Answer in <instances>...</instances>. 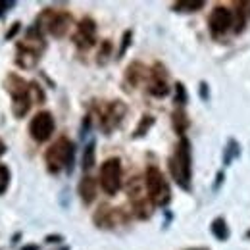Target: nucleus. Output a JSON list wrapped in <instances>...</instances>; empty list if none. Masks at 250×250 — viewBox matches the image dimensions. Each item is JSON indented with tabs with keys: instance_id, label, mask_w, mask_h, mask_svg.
<instances>
[{
	"instance_id": "1",
	"label": "nucleus",
	"mask_w": 250,
	"mask_h": 250,
	"mask_svg": "<svg viewBox=\"0 0 250 250\" xmlns=\"http://www.w3.org/2000/svg\"><path fill=\"white\" fill-rule=\"evenodd\" d=\"M169 171L175 179V183L181 188H190V177H192V154H190V143L188 139H181L169 158Z\"/></svg>"
},
{
	"instance_id": "2",
	"label": "nucleus",
	"mask_w": 250,
	"mask_h": 250,
	"mask_svg": "<svg viewBox=\"0 0 250 250\" xmlns=\"http://www.w3.org/2000/svg\"><path fill=\"white\" fill-rule=\"evenodd\" d=\"M46 42L42 39V31L39 27H31L27 29L25 37L18 42V56H16V63L31 69L37 65V62L41 60V54L44 52Z\"/></svg>"
},
{
	"instance_id": "3",
	"label": "nucleus",
	"mask_w": 250,
	"mask_h": 250,
	"mask_svg": "<svg viewBox=\"0 0 250 250\" xmlns=\"http://www.w3.org/2000/svg\"><path fill=\"white\" fill-rule=\"evenodd\" d=\"M73 156H75V146L67 137H60L56 143H52L48 146V150L44 152V162H46V169L50 173H60L63 169L71 171L73 167Z\"/></svg>"
},
{
	"instance_id": "4",
	"label": "nucleus",
	"mask_w": 250,
	"mask_h": 250,
	"mask_svg": "<svg viewBox=\"0 0 250 250\" xmlns=\"http://www.w3.org/2000/svg\"><path fill=\"white\" fill-rule=\"evenodd\" d=\"M145 185H146V196L154 206H166L171 200V190L164 177V173L156 166H150L145 173Z\"/></svg>"
},
{
	"instance_id": "5",
	"label": "nucleus",
	"mask_w": 250,
	"mask_h": 250,
	"mask_svg": "<svg viewBox=\"0 0 250 250\" xmlns=\"http://www.w3.org/2000/svg\"><path fill=\"white\" fill-rule=\"evenodd\" d=\"M41 31L50 33L52 37H63L71 27V16L67 12H54V10H44L39 20L37 25Z\"/></svg>"
},
{
	"instance_id": "6",
	"label": "nucleus",
	"mask_w": 250,
	"mask_h": 250,
	"mask_svg": "<svg viewBox=\"0 0 250 250\" xmlns=\"http://www.w3.org/2000/svg\"><path fill=\"white\" fill-rule=\"evenodd\" d=\"M100 187L106 194L114 196L122 188V160L120 158H108L100 166Z\"/></svg>"
},
{
	"instance_id": "7",
	"label": "nucleus",
	"mask_w": 250,
	"mask_h": 250,
	"mask_svg": "<svg viewBox=\"0 0 250 250\" xmlns=\"http://www.w3.org/2000/svg\"><path fill=\"white\" fill-rule=\"evenodd\" d=\"M54 127H56V122H54L50 112H39L29 122V135L37 143H46L52 137Z\"/></svg>"
},
{
	"instance_id": "8",
	"label": "nucleus",
	"mask_w": 250,
	"mask_h": 250,
	"mask_svg": "<svg viewBox=\"0 0 250 250\" xmlns=\"http://www.w3.org/2000/svg\"><path fill=\"white\" fill-rule=\"evenodd\" d=\"M73 41L83 50L91 48L94 42H96V23H94L91 18H85V20L79 21L77 31L73 35Z\"/></svg>"
},
{
	"instance_id": "9",
	"label": "nucleus",
	"mask_w": 250,
	"mask_h": 250,
	"mask_svg": "<svg viewBox=\"0 0 250 250\" xmlns=\"http://www.w3.org/2000/svg\"><path fill=\"white\" fill-rule=\"evenodd\" d=\"M231 25H233V14L223 6H216L210 14V31L219 37L229 31Z\"/></svg>"
},
{
	"instance_id": "10",
	"label": "nucleus",
	"mask_w": 250,
	"mask_h": 250,
	"mask_svg": "<svg viewBox=\"0 0 250 250\" xmlns=\"http://www.w3.org/2000/svg\"><path fill=\"white\" fill-rule=\"evenodd\" d=\"M125 112H127V108H125L124 102H120V100H114L112 104H108L106 110H104V114H102V120H100L104 131L110 133L112 129H116L120 125V122L124 120Z\"/></svg>"
},
{
	"instance_id": "11",
	"label": "nucleus",
	"mask_w": 250,
	"mask_h": 250,
	"mask_svg": "<svg viewBox=\"0 0 250 250\" xmlns=\"http://www.w3.org/2000/svg\"><path fill=\"white\" fill-rule=\"evenodd\" d=\"M148 93L152 96H166L169 93V85L166 81V71L160 69V65H156L150 73V79H148Z\"/></svg>"
},
{
	"instance_id": "12",
	"label": "nucleus",
	"mask_w": 250,
	"mask_h": 250,
	"mask_svg": "<svg viewBox=\"0 0 250 250\" xmlns=\"http://www.w3.org/2000/svg\"><path fill=\"white\" fill-rule=\"evenodd\" d=\"M79 196L85 204H91L94 198H96V183L91 175H85L79 183Z\"/></svg>"
},
{
	"instance_id": "13",
	"label": "nucleus",
	"mask_w": 250,
	"mask_h": 250,
	"mask_svg": "<svg viewBox=\"0 0 250 250\" xmlns=\"http://www.w3.org/2000/svg\"><path fill=\"white\" fill-rule=\"evenodd\" d=\"M31 102H33L31 94L21 96V98H14V100H12V112H14V116H16V118H23V116L29 112Z\"/></svg>"
},
{
	"instance_id": "14",
	"label": "nucleus",
	"mask_w": 250,
	"mask_h": 250,
	"mask_svg": "<svg viewBox=\"0 0 250 250\" xmlns=\"http://www.w3.org/2000/svg\"><path fill=\"white\" fill-rule=\"evenodd\" d=\"M202 6H204L202 0H181V2H175V4H173V8H175L177 12H196V10H200Z\"/></svg>"
},
{
	"instance_id": "15",
	"label": "nucleus",
	"mask_w": 250,
	"mask_h": 250,
	"mask_svg": "<svg viewBox=\"0 0 250 250\" xmlns=\"http://www.w3.org/2000/svg\"><path fill=\"white\" fill-rule=\"evenodd\" d=\"M212 233H214V237L219 239V241H225L227 237H229V231H227V225H225V221L221 218L214 219V223H212Z\"/></svg>"
},
{
	"instance_id": "16",
	"label": "nucleus",
	"mask_w": 250,
	"mask_h": 250,
	"mask_svg": "<svg viewBox=\"0 0 250 250\" xmlns=\"http://www.w3.org/2000/svg\"><path fill=\"white\" fill-rule=\"evenodd\" d=\"M187 125H188V120L187 116H185V112L183 110H175L173 112V127L177 129V133H183L187 129Z\"/></svg>"
},
{
	"instance_id": "17",
	"label": "nucleus",
	"mask_w": 250,
	"mask_h": 250,
	"mask_svg": "<svg viewBox=\"0 0 250 250\" xmlns=\"http://www.w3.org/2000/svg\"><path fill=\"white\" fill-rule=\"evenodd\" d=\"M94 166V143H89L85 152H83V169L89 171Z\"/></svg>"
},
{
	"instance_id": "18",
	"label": "nucleus",
	"mask_w": 250,
	"mask_h": 250,
	"mask_svg": "<svg viewBox=\"0 0 250 250\" xmlns=\"http://www.w3.org/2000/svg\"><path fill=\"white\" fill-rule=\"evenodd\" d=\"M139 67H143L141 63H131V67H129V71H127V79L135 85V83H139L141 81V77L145 75V69H139Z\"/></svg>"
},
{
	"instance_id": "19",
	"label": "nucleus",
	"mask_w": 250,
	"mask_h": 250,
	"mask_svg": "<svg viewBox=\"0 0 250 250\" xmlns=\"http://www.w3.org/2000/svg\"><path fill=\"white\" fill-rule=\"evenodd\" d=\"M8 185H10V169L4 164H0V194L6 192Z\"/></svg>"
},
{
	"instance_id": "20",
	"label": "nucleus",
	"mask_w": 250,
	"mask_h": 250,
	"mask_svg": "<svg viewBox=\"0 0 250 250\" xmlns=\"http://www.w3.org/2000/svg\"><path fill=\"white\" fill-rule=\"evenodd\" d=\"M154 124V118H150V116H145L143 118V122H141V125L137 127V133H135V137H141V135H145L146 133V129L150 127V125Z\"/></svg>"
},
{
	"instance_id": "21",
	"label": "nucleus",
	"mask_w": 250,
	"mask_h": 250,
	"mask_svg": "<svg viewBox=\"0 0 250 250\" xmlns=\"http://www.w3.org/2000/svg\"><path fill=\"white\" fill-rule=\"evenodd\" d=\"M243 6L245 4H239V8H237V25H235L237 33H241L245 29V10H243Z\"/></svg>"
},
{
	"instance_id": "22",
	"label": "nucleus",
	"mask_w": 250,
	"mask_h": 250,
	"mask_svg": "<svg viewBox=\"0 0 250 250\" xmlns=\"http://www.w3.org/2000/svg\"><path fill=\"white\" fill-rule=\"evenodd\" d=\"M131 37H133V33L131 31H125L124 33V41H122V48L118 50V58H124L125 50H127V46L131 44Z\"/></svg>"
},
{
	"instance_id": "23",
	"label": "nucleus",
	"mask_w": 250,
	"mask_h": 250,
	"mask_svg": "<svg viewBox=\"0 0 250 250\" xmlns=\"http://www.w3.org/2000/svg\"><path fill=\"white\" fill-rule=\"evenodd\" d=\"M110 48H112V44L106 41V42L102 44V48H100V58H98V62H106V58L110 56Z\"/></svg>"
},
{
	"instance_id": "24",
	"label": "nucleus",
	"mask_w": 250,
	"mask_h": 250,
	"mask_svg": "<svg viewBox=\"0 0 250 250\" xmlns=\"http://www.w3.org/2000/svg\"><path fill=\"white\" fill-rule=\"evenodd\" d=\"M177 102H181V104H185L187 102V93H185V87H183V83H177Z\"/></svg>"
},
{
	"instance_id": "25",
	"label": "nucleus",
	"mask_w": 250,
	"mask_h": 250,
	"mask_svg": "<svg viewBox=\"0 0 250 250\" xmlns=\"http://www.w3.org/2000/svg\"><path fill=\"white\" fill-rule=\"evenodd\" d=\"M10 6H14V2H6V0H0V14H4Z\"/></svg>"
},
{
	"instance_id": "26",
	"label": "nucleus",
	"mask_w": 250,
	"mask_h": 250,
	"mask_svg": "<svg viewBox=\"0 0 250 250\" xmlns=\"http://www.w3.org/2000/svg\"><path fill=\"white\" fill-rule=\"evenodd\" d=\"M60 239H62V237H58V235H50V237H46V241H48V243H54V241L58 243Z\"/></svg>"
},
{
	"instance_id": "27",
	"label": "nucleus",
	"mask_w": 250,
	"mask_h": 250,
	"mask_svg": "<svg viewBox=\"0 0 250 250\" xmlns=\"http://www.w3.org/2000/svg\"><path fill=\"white\" fill-rule=\"evenodd\" d=\"M21 250H39V247L37 245H27V247H23Z\"/></svg>"
},
{
	"instance_id": "28",
	"label": "nucleus",
	"mask_w": 250,
	"mask_h": 250,
	"mask_svg": "<svg viewBox=\"0 0 250 250\" xmlns=\"http://www.w3.org/2000/svg\"><path fill=\"white\" fill-rule=\"evenodd\" d=\"M4 152H6V145H4V143H2V141H0V156H2V154H4Z\"/></svg>"
},
{
	"instance_id": "29",
	"label": "nucleus",
	"mask_w": 250,
	"mask_h": 250,
	"mask_svg": "<svg viewBox=\"0 0 250 250\" xmlns=\"http://www.w3.org/2000/svg\"><path fill=\"white\" fill-rule=\"evenodd\" d=\"M249 237H250V231H249Z\"/></svg>"
},
{
	"instance_id": "30",
	"label": "nucleus",
	"mask_w": 250,
	"mask_h": 250,
	"mask_svg": "<svg viewBox=\"0 0 250 250\" xmlns=\"http://www.w3.org/2000/svg\"><path fill=\"white\" fill-rule=\"evenodd\" d=\"M63 250H67V249H63Z\"/></svg>"
}]
</instances>
